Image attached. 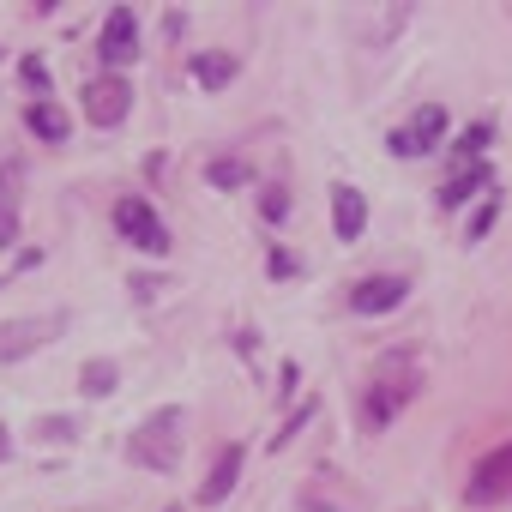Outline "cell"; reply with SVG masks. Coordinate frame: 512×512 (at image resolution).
<instances>
[{"label": "cell", "instance_id": "1", "mask_svg": "<svg viewBox=\"0 0 512 512\" xmlns=\"http://www.w3.org/2000/svg\"><path fill=\"white\" fill-rule=\"evenodd\" d=\"M181 446H187V410H181V404L151 410V416L133 428V440H127L133 464H145V470H175V464H181Z\"/></svg>", "mask_w": 512, "mask_h": 512}, {"label": "cell", "instance_id": "2", "mask_svg": "<svg viewBox=\"0 0 512 512\" xmlns=\"http://www.w3.org/2000/svg\"><path fill=\"white\" fill-rule=\"evenodd\" d=\"M410 398H416V356H386L374 368L368 398H362V428H386Z\"/></svg>", "mask_w": 512, "mask_h": 512}, {"label": "cell", "instance_id": "3", "mask_svg": "<svg viewBox=\"0 0 512 512\" xmlns=\"http://www.w3.org/2000/svg\"><path fill=\"white\" fill-rule=\"evenodd\" d=\"M67 320L61 314H31V320H7L0 326V362H25L31 350H43L49 338H61Z\"/></svg>", "mask_w": 512, "mask_h": 512}, {"label": "cell", "instance_id": "4", "mask_svg": "<svg viewBox=\"0 0 512 512\" xmlns=\"http://www.w3.org/2000/svg\"><path fill=\"white\" fill-rule=\"evenodd\" d=\"M115 229H121L133 247H145V253H169V229L157 223V211H151L145 199H121V205H115Z\"/></svg>", "mask_w": 512, "mask_h": 512}, {"label": "cell", "instance_id": "5", "mask_svg": "<svg viewBox=\"0 0 512 512\" xmlns=\"http://www.w3.org/2000/svg\"><path fill=\"white\" fill-rule=\"evenodd\" d=\"M127 109H133V91H127V79H91L85 85V115H91V127H121L127 121Z\"/></svg>", "mask_w": 512, "mask_h": 512}, {"label": "cell", "instance_id": "6", "mask_svg": "<svg viewBox=\"0 0 512 512\" xmlns=\"http://www.w3.org/2000/svg\"><path fill=\"white\" fill-rule=\"evenodd\" d=\"M512 494V446H494L476 470H470V500L476 506H494Z\"/></svg>", "mask_w": 512, "mask_h": 512}, {"label": "cell", "instance_id": "7", "mask_svg": "<svg viewBox=\"0 0 512 512\" xmlns=\"http://www.w3.org/2000/svg\"><path fill=\"white\" fill-rule=\"evenodd\" d=\"M440 133H446V109H440V103H422V109H416V121H410V127H398L386 145H392V157H422Z\"/></svg>", "mask_w": 512, "mask_h": 512}, {"label": "cell", "instance_id": "8", "mask_svg": "<svg viewBox=\"0 0 512 512\" xmlns=\"http://www.w3.org/2000/svg\"><path fill=\"white\" fill-rule=\"evenodd\" d=\"M109 67H127V61H139V19H133V7H115L109 19H103V49H97Z\"/></svg>", "mask_w": 512, "mask_h": 512}, {"label": "cell", "instance_id": "9", "mask_svg": "<svg viewBox=\"0 0 512 512\" xmlns=\"http://www.w3.org/2000/svg\"><path fill=\"white\" fill-rule=\"evenodd\" d=\"M404 290H410L404 278H362V284L350 290V308H356V314H392V308L404 302Z\"/></svg>", "mask_w": 512, "mask_h": 512}, {"label": "cell", "instance_id": "10", "mask_svg": "<svg viewBox=\"0 0 512 512\" xmlns=\"http://www.w3.org/2000/svg\"><path fill=\"white\" fill-rule=\"evenodd\" d=\"M332 223H338V241H356L368 229V199L356 187H332Z\"/></svg>", "mask_w": 512, "mask_h": 512}, {"label": "cell", "instance_id": "11", "mask_svg": "<svg viewBox=\"0 0 512 512\" xmlns=\"http://www.w3.org/2000/svg\"><path fill=\"white\" fill-rule=\"evenodd\" d=\"M19 241V163H0V247Z\"/></svg>", "mask_w": 512, "mask_h": 512}, {"label": "cell", "instance_id": "12", "mask_svg": "<svg viewBox=\"0 0 512 512\" xmlns=\"http://www.w3.org/2000/svg\"><path fill=\"white\" fill-rule=\"evenodd\" d=\"M235 476H241V446H223V452H217V464H211V476H205V488H199V500H205V506L229 500Z\"/></svg>", "mask_w": 512, "mask_h": 512}, {"label": "cell", "instance_id": "13", "mask_svg": "<svg viewBox=\"0 0 512 512\" xmlns=\"http://www.w3.org/2000/svg\"><path fill=\"white\" fill-rule=\"evenodd\" d=\"M25 121H31V133H37V139H49V145H61V139L73 133V121H67V109H55L49 97H37V103L25 109Z\"/></svg>", "mask_w": 512, "mask_h": 512}, {"label": "cell", "instance_id": "14", "mask_svg": "<svg viewBox=\"0 0 512 512\" xmlns=\"http://www.w3.org/2000/svg\"><path fill=\"white\" fill-rule=\"evenodd\" d=\"M193 79H199L205 91H223V85L235 79V55H217V49H205V55H193Z\"/></svg>", "mask_w": 512, "mask_h": 512}, {"label": "cell", "instance_id": "15", "mask_svg": "<svg viewBox=\"0 0 512 512\" xmlns=\"http://www.w3.org/2000/svg\"><path fill=\"white\" fill-rule=\"evenodd\" d=\"M476 187H488V169H482V163H476V169H464V175H452V181L440 187V205H464Z\"/></svg>", "mask_w": 512, "mask_h": 512}, {"label": "cell", "instance_id": "16", "mask_svg": "<svg viewBox=\"0 0 512 512\" xmlns=\"http://www.w3.org/2000/svg\"><path fill=\"white\" fill-rule=\"evenodd\" d=\"M115 380H121V374H115V362H103V356H97V362H85V374H79L85 398H109V392H115Z\"/></svg>", "mask_w": 512, "mask_h": 512}, {"label": "cell", "instance_id": "17", "mask_svg": "<svg viewBox=\"0 0 512 512\" xmlns=\"http://www.w3.org/2000/svg\"><path fill=\"white\" fill-rule=\"evenodd\" d=\"M205 175H211V187H247V181H253V169H247L241 157H217Z\"/></svg>", "mask_w": 512, "mask_h": 512}, {"label": "cell", "instance_id": "18", "mask_svg": "<svg viewBox=\"0 0 512 512\" xmlns=\"http://www.w3.org/2000/svg\"><path fill=\"white\" fill-rule=\"evenodd\" d=\"M260 211H266L272 223H278V217H290V193H284V187H266V199H260Z\"/></svg>", "mask_w": 512, "mask_h": 512}, {"label": "cell", "instance_id": "19", "mask_svg": "<svg viewBox=\"0 0 512 512\" xmlns=\"http://www.w3.org/2000/svg\"><path fill=\"white\" fill-rule=\"evenodd\" d=\"M37 434L43 440H73V422L67 416H49V422H37Z\"/></svg>", "mask_w": 512, "mask_h": 512}, {"label": "cell", "instance_id": "20", "mask_svg": "<svg viewBox=\"0 0 512 512\" xmlns=\"http://www.w3.org/2000/svg\"><path fill=\"white\" fill-rule=\"evenodd\" d=\"M482 145H488V127H470V133H464V139H458V151H464V157H476V151H482Z\"/></svg>", "mask_w": 512, "mask_h": 512}, {"label": "cell", "instance_id": "21", "mask_svg": "<svg viewBox=\"0 0 512 512\" xmlns=\"http://www.w3.org/2000/svg\"><path fill=\"white\" fill-rule=\"evenodd\" d=\"M494 211H500V205H494V199H488V205H482V211H476V217H470V241H476V235H488V223H494Z\"/></svg>", "mask_w": 512, "mask_h": 512}, {"label": "cell", "instance_id": "22", "mask_svg": "<svg viewBox=\"0 0 512 512\" xmlns=\"http://www.w3.org/2000/svg\"><path fill=\"white\" fill-rule=\"evenodd\" d=\"M25 85H37V91H49V73H43V61H25Z\"/></svg>", "mask_w": 512, "mask_h": 512}, {"label": "cell", "instance_id": "23", "mask_svg": "<svg viewBox=\"0 0 512 512\" xmlns=\"http://www.w3.org/2000/svg\"><path fill=\"white\" fill-rule=\"evenodd\" d=\"M7 452H13V440H7V428H0V458H7Z\"/></svg>", "mask_w": 512, "mask_h": 512}]
</instances>
